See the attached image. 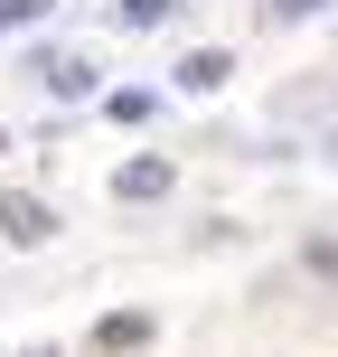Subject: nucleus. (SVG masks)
Wrapping results in <instances>:
<instances>
[{"label": "nucleus", "instance_id": "obj_1", "mask_svg": "<svg viewBox=\"0 0 338 357\" xmlns=\"http://www.w3.org/2000/svg\"><path fill=\"white\" fill-rule=\"evenodd\" d=\"M0 235H10V245H47V235H56V216H47V197H29V188H10V197H0Z\"/></svg>", "mask_w": 338, "mask_h": 357}, {"label": "nucleus", "instance_id": "obj_2", "mask_svg": "<svg viewBox=\"0 0 338 357\" xmlns=\"http://www.w3.org/2000/svg\"><path fill=\"white\" fill-rule=\"evenodd\" d=\"M38 85H47V94H66V104H85V94H94V66H75V56H38Z\"/></svg>", "mask_w": 338, "mask_h": 357}, {"label": "nucleus", "instance_id": "obj_3", "mask_svg": "<svg viewBox=\"0 0 338 357\" xmlns=\"http://www.w3.org/2000/svg\"><path fill=\"white\" fill-rule=\"evenodd\" d=\"M226 75H235V56H226V47H197V56H178V85H188V94H216Z\"/></svg>", "mask_w": 338, "mask_h": 357}, {"label": "nucleus", "instance_id": "obj_4", "mask_svg": "<svg viewBox=\"0 0 338 357\" xmlns=\"http://www.w3.org/2000/svg\"><path fill=\"white\" fill-rule=\"evenodd\" d=\"M169 188V160H123L113 169V197H160Z\"/></svg>", "mask_w": 338, "mask_h": 357}, {"label": "nucleus", "instance_id": "obj_5", "mask_svg": "<svg viewBox=\"0 0 338 357\" xmlns=\"http://www.w3.org/2000/svg\"><path fill=\"white\" fill-rule=\"evenodd\" d=\"M141 339H151V320H132V310H113V320L94 329V348H104V357H123V348H141Z\"/></svg>", "mask_w": 338, "mask_h": 357}, {"label": "nucleus", "instance_id": "obj_6", "mask_svg": "<svg viewBox=\"0 0 338 357\" xmlns=\"http://www.w3.org/2000/svg\"><path fill=\"white\" fill-rule=\"evenodd\" d=\"M169 10H178V0H123V10H113V29H160Z\"/></svg>", "mask_w": 338, "mask_h": 357}, {"label": "nucleus", "instance_id": "obj_7", "mask_svg": "<svg viewBox=\"0 0 338 357\" xmlns=\"http://www.w3.org/2000/svg\"><path fill=\"white\" fill-rule=\"evenodd\" d=\"M47 10H56V0H0V38L29 29V19H47Z\"/></svg>", "mask_w": 338, "mask_h": 357}, {"label": "nucleus", "instance_id": "obj_8", "mask_svg": "<svg viewBox=\"0 0 338 357\" xmlns=\"http://www.w3.org/2000/svg\"><path fill=\"white\" fill-rule=\"evenodd\" d=\"M104 113H113V123H151V94H132V85H123V94H104Z\"/></svg>", "mask_w": 338, "mask_h": 357}, {"label": "nucleus", "instance_id": "obj_9", "mask_svg": "<svg viewBox=\"0 0 338 357\" xmlns=\"http://www.w3.org/2000/svg\"><path fill=\"white\" fill-rule=\"evenodd\" d=\"M272 10H282V19H320L329 0H272Z\"/></svg>", "mask_w": 338, "mask_h": 357}, {"label": "nucleus", "instance_id": "obj_10", "mask_svg": "<svg viewBox=\"0 0 338 357\" xmlns=\"http://www.w3.org/2000/svg\"><path fill=\"white\" fill-rule=\"evenodd\" d=\"M310 273H329V282H338V245H310Z\"/></svg>", "mask_w": 338, "mask_h": 357}, {"label": "nucleus", "instance_id": "obj_11", "mask_svg": "<svg viewBox=\"0 0 338 357\" xmlns=\"http://www.w3.org/2000/svg\"><path fill=\"white\" fill-rule=\"evenodd\" d=\"M29 357H56V348H29Z\"/></svg>", "mask_w": 338, "mask_h": 357}, {"label": "nucleus", "instance_id": "obj_12", "mask_svg": "<svg viewBox=\"0 0 338 357\" xmlns=\"http://www.w3.org/2000/svg\"><path fill=\"white\" fill-rule=\"evenodd\" d=\"M0 151H10V132H0Z\"/></svg>", "mask_w": 338, "mask_h": 357}]
</instances>
